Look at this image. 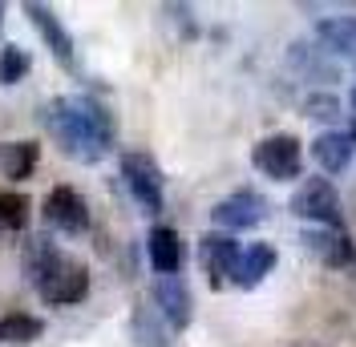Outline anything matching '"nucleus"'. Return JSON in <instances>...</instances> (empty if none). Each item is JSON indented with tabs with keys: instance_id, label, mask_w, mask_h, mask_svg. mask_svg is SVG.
I'll use <instances>...</instances> for the list:
<instances>
[{
	"instance_id": "7ed1b4c3",
	"label": "nucleus",
	"mask_w": 356,
	"mask_h": 347,
	"mask_svg": "<svg viewBox=\"0 0 356 347\" xmlns=\"http://www.w3.org/2000/svg\"><path fill=\"white\" fill-rule=\"evenodd\" d=\"M291 214L316 222V226H336L340 230V194H336L332 178H304L291 194Z\"/></svg>"
},
{
	"instance_id": "6e6552de",
	"label": "nucleus",
	"mask_w": 356,
	"mask_h": 347,
	"mask_svg": "<svg viewBox=\"0 0 356 347\" xmlns=\"http://www.w3.org/2000/svg\"><path fill=\"white\" fill-rule=\"evenodd\" d=\"M154 299H158V311L166 315V323L182 331L191 323V291L178 275H158L154 279Z\"/></svg>"
},
{
	"instance_id": "423d86ee",
	"label": "nucleus",
	"mask_w": 356,
	"mask_h": 347,
	"mask_svg": "<svg viewBox=\"0 0 356 347\" xmlns=\"http://www.w3.org/2000/svg\"><path fill=\"white\" fill-rule=\"evenodd\" d=\"M239 255H243V246L235 242V235H207L199 242V259H202V271L211 275V287H222L235 275Z\"/></svg>"
},
{
	"instance_id": "2eb2a0df",
	"label": "nucleus",
	"mask_w": 356,
	"mask_h": 347,
	"mask_svg": "<svg viewBox=\"0 0 356 347\" xmlns=\"http://www.w3.org/2000/svg\"><path fill=\"white\" fill-rule=\"evenodd\" d=\"M24 12L33 17V24L41 28V37L49 41V49H53V57H61L65 65H73V41H69V33L57 24V17L44 8V4H24Z\"/></svg>"
},
{
	"instance_id": "0eeeda50",
	"label": "nucleus",
	"mask_w": 356,
	"mask_h": 347,
	"mask_svg": "<svg viewBox=\"0 0 356 347\" xmlns=\"http://www.w3.org/2000/svg\"><path fill=\"white\" fill-rule=\"evenodd\" d=\"M44 218L57 226V230H69V235H81L89 226V206L81 202V194L73 186H57L53 194L44 198Z\"/></svg>"
},
{
	"instance_id": "39448f33",
	"label": "nucleus",
	"mask_w": 356,
	"mask_h": 347,
	"mask_svg": "<svg viewBox=\"0 0 356 347\" xmlns=\"http://www.w3.org/2000/svg\"><path fill=\"white\" fill-rule=\"evenodd\" d=\"M122 178H126V186H130V194L150 210V214H158L162 210V174H158L154 158L150 153H122Z\"/></svg>"
},
{
	"instance_id": "f3484780",
	"label": "nucleus",
	"mask_w": 356,
	"mask_h": 347,
	"mask_svg": "<svg viewBox=\"0 0 356 347\" xmlns=\"http://www.w3.org/2000/svg\"><path fill=\"white\" fill-rule=\"evenodd\" d=\"M41 319L37 315H24V311H13V315H4L0 319V339L4 344H33V339H41Z\"/></svg>"
},
{
	"instance_id": "a211bd4d",
	"label": "nucleus",
	"mask_w": 356,
	"mask_h": 347,
	"mask_svg": "<svg viewBox=\"0 0 356 347\" xmlns=\"http://www.w3.org/2000/svg\"><path fill=\"white\" fill-rule=\"evenodd\" d=\"M340 113H344V105H340V97H336V93H328V89H316V93H308V97H304V117L320 121V126H324V121L332 126Z\"/></svg>"
},
{
	"instance_id": "dca6fc26",
	"label": "nucleus",
	"mask_w": 356,
	"mask_h": 347,
	"mask_svg": "<svg viewBox=\"0 0 356 347\" xmlns=\"http://www.w3.org/2000/svg\"><path fill=\"white\" fill-rule=\"evenodd\" d=\"M37 158H41V146L37 142H4L0 146V170H4V178L21 182V178L33 174Z\"/></svg>"
},
{
	"instance_id": "9d476101",
	"label": "nucleus",
	"mask_w": 356,
	"mask_h": 347,
	"mask_svg": "<svg viewBox=\"0 0 356 347\" xmlns=\"http://www.w3.org/2000/svg\"><path fill=\"white\" fill-rule=\"evenodd\" d=\"M353 153H356L353 137H348V133H340V130H324L316 142H312V158H316V166L324 170V178H328V174L348 170Z\"/></svg>"
},
{
	"instance_id": "5701e85b",
	"label": "nucleus",
	"mask_w": 356,
	"mask_h": 347,
	"mask_svg": "<svg viewBox=\"0 0 356 347\" xmlns=\"http://www.w3.org/2000/svg\"><path fill=\"white\" fill-rule=\"evenodd\" d=\"M0 17H4V8H0Z\"/></svg>"
},
{
	"instance_id": "412c9836",
	"label": "nucleus",
	"mask_w": 356,
	"mask_h": 347,
	"mask_svg": "<svg viewBox=\"0 0 356 347\" xmlns=\"http://www.w3.org/2000/svg\"><path fill=\"white\" fill-rule=\"evenodd\" d=\"M348 137H353V146H356V113H353V133H348Z\"/></svg>"
},
{
	"instance_id": "f257e3e1",
	"label": "nucleus",
	"mask_w": 356,
	"mask_h": 347,
	"mask_svg": "<svg viewBox=\"0 0 356 347\" xmlns=\"http://www.w3.org/2000/svg\"><path fill=\"white\" fill-rule=\"evenodd\" d=\"M49 130L57 133V142L65 146V153L81 158V162H93L110 150L113 142V121L110 113L97 105L93 97H57L49 113H44Z\"/></svg>"
},
{
	"instance_id": "4468645a",
	"label": "nucleus",
	"mask_w": 356,
	"mask_h": 347,
	"mask_svg": "<svg viewBox=\"0 0 356 347\" xmlns=\"http://www.w3.org/2000/svg\"><path fill=\"white\" fill-rule=\"evenodd\" d=\"M146 251H150V266H154L158 275H178V266H182V242H178V230L154 226L150 239H146Z\"/></svg>"
},
{
	"instance_id": "f8f14e48",
	"label": "nucleus",
	"mask_w": 356,
	"mask_h": 347,
	"mask_svg": "<svg viewBox=\"0 0 356 347\" xmlns=\"http://www.w3.org/2000/svg\"><path fill=\"white\" fill-rule=\"evenodd\" d=\"M275 259H280V255H275L271 242H251L243 255H239V266H235L231 282H235V287H259L264 275L275 271Z\"/></svg>"
},
{
	"instance_id": "20e7f679",
	"label": "nucleus",
	"mask_w": 356,
	"mask_h": 347,
	"mask_svg": "<svg viewBox=\"0 0 356 347\" xmlns=\"http://www.w3.org/2000/svg\"><path fill=\"white\" fill-rule=\"evenodd\" d=\"M215 226H219L222 235H235V230H251V226H259L267 218V198H259L255 190H235V194H227L222 202H215Z\"/></svg>"
},
{
	"instance_id": "4be33fe9",
	"label": "nucleus",
	"mask_w": 356,
	"mask_h": 347,
	"mask_svg": "<svg viewBox=\"0 0 356 347\" xmlns=\"http://www.w3.org/2000/svg\"><path fill=\"white\" fill-rule=\"evenodd\" d=\"M348 101H353V113H356V89H353V97H348Z\"/></svg>"
},
{
	"instance_id": "aec40b11",
	"label": "nucleus",
	"mask_w": 356,
	"mask_h": 347,
	"mask_svg": "<svg viewBox=\"0 0 356 347\" xmlns=\"http://www.w3.org/2000/svg\"><path fill=\"white\" fill-rule=\"evenodd\" d=\"M24 69H29V57H24V49L8 44V49L0 53V81H4V85H17V81L24 77Z\"/></svg>"
},
{
	"instance_id": "f03ea898",
	"label": "nucleus",
	"mask_w": 356,
	"mask_h": 347,
	"mask_svg": "<svg viewBox=\"0 0 356 347\" xmlns=\"http://www.w3.org/2000/svg\"><path fill=\"white\" fill-rule=\"evenodd\" d=\"M251 162L271 182H296L304 178V142L296 133H271L251 150Z\"/></svg>"
},
{
	"instance_id": "ddd939ff",
	"label": "nucleus",
	"mask_w": 356,
	"mask_h": 347,
	"mask_svg": "<svg viewBox=\"0 0 356 347\" xmlns=\"http://www.w3.org/2000/svg\"><path fill=\"white\" fill-rule=\"evenodd\" d=\"M316 41L324 44V53L356 57V17H324V21H316Z\"/></svg>"
},
{
	"instance_id": "6ab92c4d",
	"label": "nucleus",
	"mask_w": 356,
	"mask_h": 347,
	"mask_svg": "<svg viewBox=\"0 0 356 347\" xmlns=\"http://www.w3.org/2000/svg\"><path fill=\"white\" fill-rule=\"evenodd\" d=\"M24 222H29V198L4 190V194H0V226H4V230H21Z\"/></svg>"
},
{
	"instance_id": "9b49d317",
	"label": "nucleus",
	"mask_w": 356,
	"mask_h": 347,
	"mask_svg": "<svg viewBox=\"0 0 356 347\" xmlns=\"http://www.w3.org/2000/svg\"><path fill=\"white\" fill-rule=\"evenodd\" d=\"M304 246L320 262H328V266H344L353 259V242L344 239V230H336V226H312V230H304Z\"/></svg>"
},
{
	"instance_id": "1a4fd4ad",
	"label": "nucleus",
	"mask_w": 356,
	"mask_h": 347,
	"mask_svg": "<svg viewBox=\"0 0 356 347\" xmlns=\"http://www.w3.org/2000/svg\"><path fill=\"white\" fill-rule=\"evenodd\" d=\"M37 291H41L49 303H81L86 291H89V275L77 266V262H61Z\"/></svg>"
}]
</instances>
